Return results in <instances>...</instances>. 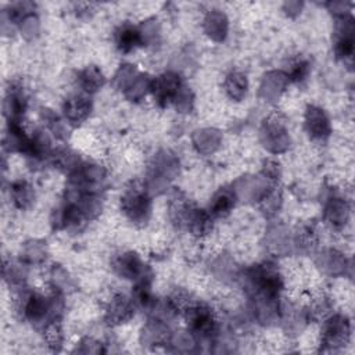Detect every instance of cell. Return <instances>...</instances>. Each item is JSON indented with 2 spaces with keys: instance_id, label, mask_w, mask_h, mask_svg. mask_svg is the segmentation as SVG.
Returning a JSON list of instances; mask_svg holds the SVG:
<instances>
[{
  "instance_id": "obj_1",
  "label": "cell",
  "mask_w": 355,
  "mask_h": 355,
  "mask_svg": "<svg viewBox=\"0 0 355 355\" xmlns=\"http://www.w3.org/2000/svg\"><path fill=\"white\" fill-rule=\"evenodd\" d=\"M185 319L192 333L203 340H210L217 334L218 323L212 311L203 304H189L184 308Z\"/></svg>"
},
{
  "instance_id": "obj_2",
  "label": "cell",
  "mask_w": 355,
  "mask_h": 355,
  "mask_svg": "<svg viewBox=\"0 0 355 355\" xmlns=\"http://www.w3.org/2000/svg\"><path fill=\"white\" fill-rule=\"evenodd\" d=\"M182 88L180 75L167 73L153 81L151 89L154 99L160 106H168V103L173 101L178 96H180V90Z\"/></svg>"
},
{
  "instance_id": "obj_3",
  "label": "cell",
  "mask_w": 355,
  "mask_h": 355,
  "mask_svg": "<svg viewBox=\"0 0 355 355\" xmlns=\"http://www.w3.org/2000/svg\"><path fill=\"white\" fill-rule=\"evenodd\" d=\"M124 210L132 221L145 222L150 214V199L145 192L135 188L130 191L124 197Z\"/></svg>"
},
{
  "instance_id": "obj_4",
  "label": "cell",
  "mask_w": 355,
  "mask_h": 355,
  "mask_svg": "<svg viewBox=\"0 0 355 355\" xmlns=\"http://www.w3.org/2000/svg\"><path fill=\"white\" fill-rule=\"evenodd\" d=\"M350 336L348 321L343 317H333L325 325L323 343L330 348L343 345Z\"/></svg>"
},
{
  "instance_id": "obj_5",
  "label": "cell",
  "mask_w": 355,
  "mask_h": 355,
  "mask_svg": "<svg viewBox=\"0 0 355 355\" xmlns=\"http://www.w3.org/2000/svg\"><path fill=\"white\" fill-rule=\"evenodd\" d=\"M115 45L120 51L131 53L142 45V34L136 27L124 24L115 32Z\"/></svg>"
},
{
  "instance_id": "obj_6",
  "label": "cell",
  "mask_w": 355,
  "mask_h": 355,
  "mask_svg": "<svg viewBox=\"0 0 355 355\" xmlns=\"http://www.w3.org/2000/svg\"><path fill=\"white\" fill-rule=\"evenodd\" d=\"M134 314L132 303L125 297V295H117L111 300L110 308L107 310L108 323H124Z\"/></svg>"
},
{
  "instance_id": "obj_7",
  "label": "cell",
  "mask_w": 355,
  "mask_h": 355,
  "mask_svg": "<svg viewBox=\"0 0 355 355\" xmlns=\"http://www.w3.org/2000/svg\"><path fill=\"white\" fill-rule=\"evenodd\" d=\"M234 207V195L228 189H221L211 201V214L215 217H226Z\"/></svg>"
},
{
  "instance_id": "obj_8",
  "label": "cell",
  "mask_w": 355,
  "mask_h": 355,
  "mask_svg": "<svg viewBox=\"0 0 355 355\" xmlns=\"http://www.w3.org/2000/svg\"><path fill=\"white\" fill-rule=\"evenodd\" d=\"M117 268L120 269L123 276L131 278V279L138 278V276H140L143 273V264L132 253L123 256V258H120V261L117 262Z\"/></svg>"
},
{
  "instance_id": "obj_9",
  "label": "cell",
  "mask_w": 355,
  "mask_h": 355,
  "mask_svg": "<svg viewBox=\"0 0 355 355\" xmlns=\"http://www.w3.org/2000/svg\"><path fill=\"white\" fill-rule=\"evenodd\" d=\"M12 197L19 208H27L34 200V191L25 181H20L13 185Z\"/></svg>"
},
{
  "instance_id": "obj_10",
  "label": "cell",
  "mask_w": 355,
  "mask_h": 355,
  "mask_svg": "<svg viewBox=\"0 0 355 355\" xmlns=\"http://www.w3.org/2000/svg\"><path fill=\"white\" fill-rule=\"evenodd\" d=\"M310 74V64L304 60H299L293 63L291 70H290V78L294 82H303Z\"/></svg>"
}]
</instances>
